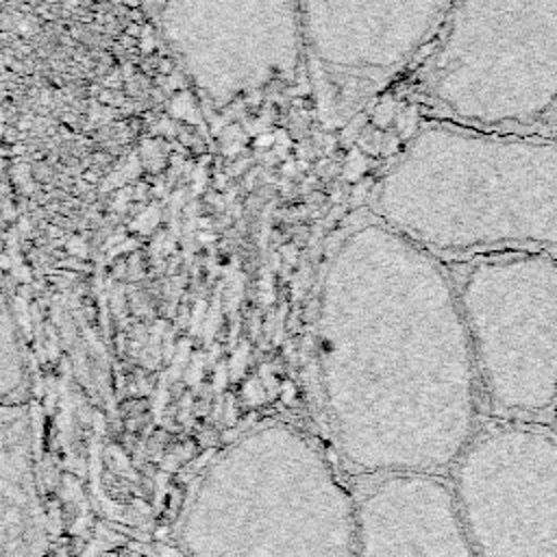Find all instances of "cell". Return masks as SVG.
<instances>
[{"label":"cell","instance_id":"52a82bcc","mask_svg":"<svg viewBox=\"0 0 557 557\" xmlns=\"http://www.w3.org/2000/svg\"><path fill=\"white\" fill-rule=\"evenodd\" d=\"M170 54L215 111L305 70L300 0H139Z\"/></svg>","mask_w":557,"mask_h":557},{"label":"cell","instance_id":"3957f363","mask_svg":"<svg viewBox=\"0 0 557 557\" xmlns=\"http://www.w3.org/2000/svg\"><path fill=\"white\" fill-rule=\"evenodd\" d=\"M178 542L185 557H359L355 494L305 433L265 422L202 468Z\"/></svg>","mask_w":557,"mask_h":557},{"label":"cell","instance_id":"5b68a950","mask_svg":"<svg viewBox=\"0 0 557 557\" xmlns=\"http://www.w3.org/2000/svg\"><path fill=\"white\" fill-rule=\"evenodd\" d=\"M481 400L498 418L557 405V257L481 255L457 283Z\"/></svg>","mask_w":557,"mask_h":557},{"label":"cell","instance_id":"7a4b0ae2","mask_svg":"<svg viewBox=\"0 0 557 557\" xmlns=\"http://www.w3.org/2000/svg\"><path fill=\"white\" fill-rule=\"evenodd\" d=\"M368 209L435 257H557V139L422 117Z\"/></svg>","mask_w":557,"mask_h":557},{"label":"cell","instance_id":"277c9868","mask_svg":"<svg viewBox=\"0 0 557 557\" xmlns=\"http://www.w3.org/2000/svg\"><path fill=\"white\" fill-rule=\"evenodd\" d=\"M392 91L426 120L557 139V0H453Z\"/></svg>","mask_w":557,"mask_h":557},{"label":"cell","instance_id":"8992f818","mask_svg":"<svg viewBox=\"0 0 557 557\" xmlns=\"http://www.w3.org/2000/svg\"><path fill=\"white\" fill-rule=\"evenodd\" d=\"M453 0H300L305 74L320 124L346 128L392 89Z\"/></svg>","mask_w":557,"mask_h":557},{"label":"cell","instance_id":"6da1fadb","mask_svg":"<svg viewBox=\"0 0 557 557\" xmlns=\"http://www.w3.org/2000/svg\"><path fill=\"white\" fill-rule=\"evenodd\" d=\"M315 355L329 429L359 474H442L479 431L457 287L440 257L370 209L326 259Z\"/></svg>","mask_w":557,"mask_h":557},{"label":"cell","instance_id":"ba28073f","mask_svg":"<svg viewBox=\"0 0 557 557\" xmlns=\"http://www.w3.org/2000/svg\"><path fill=\"white\" fill-rule=\"evenodd\" d=\"M450 470L474 557H557V433L479 429Z\"/></svg>","mask_w":557,"mask_h":557},{"label":"cell","instance_id":"7c38bea8","mask_svg":"<svg viewBox=\"0 0 557 557\" xmlns=\"http://www.w3.org/2000/svg\"><path fill=\"white\" fill-rule=\"evenodd\" d=\"M400 104H403V100L392 89L383 91L370 107V124L381 131H389L396 124Z\"/></svg>","mask_w":557,"mask_h":557},{"label":"cell","instance_id":"30bf717a","mask_svg":"<svg viewBox=\"0 0 557 557\" xmlns=\"http://www.w3.org/2000/svg\"><path fill=\"white\" fill-rule=\"evenodd\" d=\"M50 544L26 403H0V557H44Z\"/></svg>","mask_w":557,"mask_h":557},{"label":"cell","instance_id":"5bb4252c","mask_svg":"<svg viewBox=\"0 0 557 557\" xmlns=\"http://www.w3.org/2000/svg\"><path fill=\"white\" fill-rule=\"evenodd\" d=\"M133 2H139V0H133Z\"/></svg>","mask_w":557,"mask_h":557},{"label":"cell","instance_id":"8fae6325","mask_svg":"<svg viewBox=\"0 0 557 557\" xmlns=\"http://www.w3.org/2000/svg\"><path fill=\"white\" fill-rule=\"evenodd\" d=\"M26 389L28 366L11 298L0 278V403H26Z\"/></svg>","mask_w":557,"mask_h":557},{"label":"cell","instance_id":"9c48e42d","mask_svg":"<svg viewBox=\"0 0 557 557\" xmlns=\"http://www.w3.org/2000/svg\"><path fill=\"white\" fill-rule=\"evenodd\" d=\"M355 507L359 557H474L453 487L440 474L368 476Z\"/></svg>","mask_w":557,"mask_h":557},{"label":"cell","instance_id":"4fadbf2b","mask_svg":"<svg viewBox=\"0 0 557 557\" xmlns=\"http://www.w3.org/2000/svg\"><path fill=\"white\" fill-rule=\"evenodd\" d=\"M385 135H387V131H381V128L368 124V126L359 133L357 144H359V148H361L366 154L379 157V154L385 152Z\"/></svg>","mask_w":557,"mask_h":557}]
</instances>
